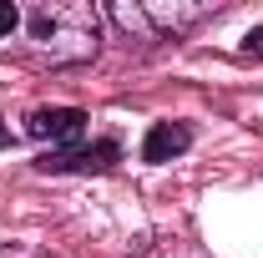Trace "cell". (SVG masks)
Here are the masks:
<instances>
[{
  "mask_svg": "<svg viewBox=\"0 0 263 258\" xmlns=\"http://www.w3.org/2000/svg\"><path fill=\"white\" fill-rule=\"evenodd\" d=\"M31 41L51 51V61H81L97 51V15L76 0H51L31 10Z\"/></svg>",
  "mask_w": 263,
  "mask_h": 258,
  "instance_id": "6da1fadb",
  "label": "cell"
},
{
  "mask_svg": "<svg viewBox=\"0 0 263 258\" xmlns=\"http://www.w3.org/2000/svg\"><path fill=\"white\" fill-rule=\"evenodd\" d=\"M117 162H122V147L106 137V142H91V147H51L35 167L41 172H111Z\"/></svg>",
  "mask_w": 263,
  "mask_h": 258,
  "instance_id": "7a4b0ae2",
  "label": "cell"
},
{
  "mask_svg": "<svg viewBox=\"0 0 263 258\" xmlns=\"http://www.w3.org/2000/svg\"><path fill=\"white\" fill-rule=\"evenodd\" d=\"M26 132H31L35 142L66 147V142H76V137L86 132V112H81V106H35L31 122H26Z\"/></svg>",
  "mask_w": 263,
  "mask_h": 258,
  "instance_id": "3957f363",
  "label": "cell"
},
{
  "mask_svg": "<svg viewBox=\"0 0 263 258\" xmlns=\"http://www.w3.org/2000/svg\"><path fill=\"white\" fill-rule=\"evenodd\" d=\"M193 147V127L187 122H157L142 142V162H172L177 152Z\"/></svg>",
  "mask_w": 263,
  "mask_h": 258,
  "instance_id": "277c9868",
  "label": "cell"
},
{
  "mask_svg": "<svg viewBox=\"0 0 263 258\" xmlns=\"http://www.w3.org/2000/svg\"><path fill=\"white\" fill-rule=\"evenodd\" d=\"M15 21H21V10H15L10 0H0V35H10V31H15Z\"/></svg>",
  "mask_w": 263,
  "mask_h": 258,
  "instance_id": "5b68a950",
  "label": "cell"
},
{
  "mask_svg": "<svg viewBox=\"0 0 263 258\" xmlns=\"http://www.w3.org/2000/svg\"><path fill=\"white\" fill-rule=\"evenodd\" d=\"M243 51L248 56H263V26H253V31L243 35Z\"/></svg>",
  "mask_w": 263,
  "mask_h": 258,
  "instance_id": "8992f818",
  "label": "cell"
},
{
  "mask_svg": "<svg viewBox=\"0 0 263 258\" xmlns=\"http://www.w3.org/2000/svg\"><path fill=\"white\" fill-rule=\"evenodd\" d=\"M0 147H5V127H0Z\"/></svg>",
  "mask_w": 263,
  "mask_h": 258,
  "instance_id": "52a82bcc",
  "label": "cell"
}]
</instances>
